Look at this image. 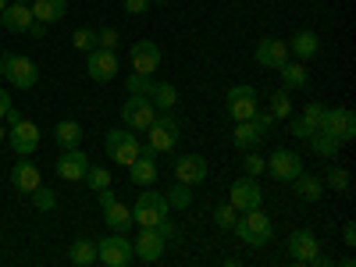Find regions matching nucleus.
Instances as JSON below:
<instances>
[{"label": "nucleus", "instance_id": "obj_45", "mask_svg": "<svg viewBox=\"0 0 356 267\" xmlns=\"http://www.w3.org/2000/svg\"><path fill=\"white\" fill-rule=\"evenodd\" d=\"M122 8H125V15L139 18V15H146V11H150V0H122Z\"/></svg>", "mask_w": 356, "mask_h": 267}, {"label": "nucleus", "instance_id": "obj_16", "mask_svg": "<svg viewBox=\"0 0 356 267\" xmlns=\"http://www.w3.org/2000/svg\"><path fill=\"white\" fill-rule=\"evenodd\" d=\"M253 61L260 65V68H282L285 61H289V43L285 40H275V36H264L260 43H257V50H253Z\"/></svg>", "mask_w": 356, "mask_h": 267}, {"label": "nucleus", "instance_id": "obj_32", "mask_svg": "<svg viewBox=\"0 0 356 267\" xmlns=\"http://www.w3.org/2000/svg\"><path fill=\"white\" fill-rule=\"evenodd\" d=\"M307 143H310V150H314L317 157H324V161L335 157V154H339V146H342L339 139H332L328 132H321V129H317V132H310V136H307Z\"/></svg>", "mask_w": 356, "mask_h": 267}, {"label": "nucleus", "instance_id": "obj_3", "mask_svg": "<svg viewBox=\"0 0 356 267\" xmlns=\"http://www.w3.org/2000/svg\"><path fill=\"white\" fill-rule=\"evenodd\" d=\"M97 260H104L107 267H129L136 260L129 232H111L104 239H97Z\"/></svg>", "mask_w": 356, "mask_h": 267}, {"label": "nucleus", "instance_id": "obj_52", "mask_svg": "<svg viewBox=\"0 0 356 267\" xmlns=\"http://www.w3.org/2000/svg\"><path fill=\"white\" fill-rule=\"evenodd\" d=\"M15 4H33V0H15Z\"/></svg>", "mask_w": 356, "mask_h": 267}, {"label": "nucleus", "instance_id": "obj_8", "mask_svg": "<svg viewBox=\"0 0 356 267\" xmlns=\"http://www.w3.org/2000/svg\"><path fill=\"white\" fill-rule=\"evenodd\" d=\"M104 143H107L111 161H114V164H122V168H129V164L139 157V139H136L132 129H111Z\"/></svg>", "mask_w": 356, "mask_h": 267}, {"label": "nucleus", "instance_id": "obj_24", "mask_svg": "<svg viewBox=\"0 0 356 267\" xmlns=\"http://www.w3.org/2000/svg\"><path fill=\"white\" fill-rule=\"evenodd\" d=\"M0 25L8 29V33H29V25H33V8L29 4H8L0 11Z\"/></svg>", "mask_w": 356, "mask_h": 267}, {"label": "nucleus", "instance_id": "obj_44", "mask_svg": "<svg viewBox=\"0 0 356 267\" xmlns=\"http://www.w3.org/2000/svg\"><path fill=\"white\" fill-rule=\"evenodd\" d=\"M118 43H122V40H118V29H100V33H97V47H104V50H118Z\"/></svg>", "mask_w": 356, "mask_h": 267}, {"label": "nucleus", "instance_id": "obj_26", "mask_svg": "<svg viewBox=\"0 0 356 267\" xmlns=\"http://www.w3.org/2000/svg\"><path fill=\"white\" fill-rule=\"evenodd\" d=\"M104 211V221H107V228L111 232H129L136 221H132V207H125L122 200H111L107 207H100Z\"/></svg>", "mask_w": 356, "mask_h": 267}, {"label": "nucleus", "instance_id": "obj_51", "mask_svg": "<svg viewBox=\"0 0 356 267\" xmlns=\"http://www.w3.org/2000/svg\"><path fill=\"white\" fill-rule=\"evenodd\" d=\"M0 75H4V54H0Z\"/></svg>", "mask_w": 356, "mask_h": 267}, {"label": "nucleus", "instance_id": "obj_25", "mask_svg": "<svg viewBox=\"0 0 356 267\" xmlns=\"http://www.w3.org/2000/svg\"><path fill=\"white\" fill-rule=\"evenodd\" d=\"M278 75H282V86L289 89V93H300V89H307V86H310L307 61H285V65L278 68Z\"/></svg>", "mask_w": 356, "mask_h": 267}, {"label": "nucleus", "instance_id": "obj_17", "mask_svg": "<svg viewBox=\"0 0 356 267\" xmlns=\"http://www.w3.org/2000/svg\"><path fill=\"white\" fill-rule=\"evenodd\" d=\"M129 65H132V72L154 75V72L161 68V47H157L154 40H139V43H132V50H129Z\"/></svg>", "mask_w": 356, "mask_h": 267}, {"label": "nucleus", "instance_id": "obj_31", "mask_svg": "<svg viewBox=\"0 0 356 267\" xmlns=\"http://www.w3.org/2000/svg\"><path fill=\"white\" fill-rule=\"evenodd\" d=\"M150 104H154L157 111H175V104H178V89H175L171 82H154V89H150Z\"/></svg>", "mask_w": 356, "mask_h": 267}, {"label": "nucleus", "instance_id": "obj_48", "mask_svg": "<svg viewBox=\"0 0 356 267\" xmlns=\"http://www.w3.org/2000/svg\"><path fill=\"white\" fill-rule=\"evenodd\" d=\"M15 107V100H11V93L8 89H0V118H8V111Z\"/></svg>", "mask_w": 356, "mask_h": 267}, {"label": "nucleus", "instance_id": "obj_41", "mask_svg": "<svg viewBox=\"0 0 356 267\" xmlns=\"http://www.w3.org/2000/svg\"><path fill=\"white\" fill-rule=\"evenodd\" d=\"M72 47L82 50V54H89V50L97 47V33H93V29H75V33H72Z\"/></svg>", "mask_w": 356, "mask_h": 267}, {"label": "nucleus", "instance_id": "obj_20", "mask_svg": "<svg viewBox=\"0 0 356 267\" xmlns=\"http://www.w3.org/2000/svg\"><path fill=\"white\" fill-rule=\"evenodd\" d=\"M40 182H43V178H40V168L29 161V157H18L15 168H11V186H15V193H18V196H29Z\"/></svg>", "mask_w": 356, "mask_h": 267}, {"label": "nucleus", "instance_id": "obj_13", "mask_svg": "<svg viewBox=\"0 0 356 267\" xmlns=\"http://www.w3.org/2000/svg\"><path fill=\"white\" fill-rule=\"evenodd\" d=\"M171 171H175V182H186V186H200L207 182V161L200 154H178L171 161Z\"/></svg>", "mask_w": 356, "mask_h": 267}, {"label": "nucleus", "instance_id": "obj_23", "mask_svg": "<svg viewBox=\"0 0 356 267\" xmlns=\"http://www.w3.org/2000/svg\"><path fill=\"white\" fill-rule=\"evenodd\" d=\"M292 189H296V196H300V200L317 203V200L324 196V178H321V175H310V171L303 168L300 175L292 178Z\"/></svg>", "mask_w": 356, "mask_h": 267}, {"label": "nucleus", "instance_id": "obj_6", "mask_svg": "<svg viewBox=\"0 0 356 267\" xmlns=\"http://www.w3.org/2000/svg\"><path fill=\"white\" fill-rule=\"evenodd\" d=\"M317 129H321V132H328V136L339 139V143H349V139L356 136V118H353L349 107H324Z\"/></svg>", "mask_w": 356, "mask_h": 267}, {"label": "nucleus", "instance_id": "obj_21", "mask_svg": "<svg viewBox=\"0 0 356 267\" xmlns=\"http://www.w3.org/2000/svg\"><path fill=\"white\" fill-rule=\"evenodd\" d=\"M164 235L157 232V228H139V235H136V243H132V250H136V257L139 260H146V264H154V260H161V253H164Z\"/></svg>", "mask_w": 356, "mask_h": 267}, {"label": "nucleus", "instance_id": "obj_12", "mask_svg": "<svg viewBox=\"0 0 356 267\" xmlns=\"http://www.w3.org/2000/svg\"><path fill=\"white\" fill-rule=\"evenodd\" d=\"M271 178H278V182H292L296 175L303 171V157L296 150H285V146H278V150L267 157V168H264Z\"/></svg>", "mask_w": 356, "mask_h": 267}, {"label": "nucleus", "instance_id": "obj_33", "mask_svg": "<svg viewBox=\"0 0 356 267\" xmlns=\"http://www.w3.org/2000/svg\"><path fill=\"white\" fill-rule=\"evenodd\" d=\"M164 200H168L171 211H189V207H193V186H186V182H175V186L164 193Z\"/></svg>", "mask_w": 356, "mask_h": 267}, {"label": "nucleus", "instance_id": "obj_22", "mask_svg": "<svg viewBox=\"0 0 356 267\" xmlns=\"http://www.w3.org/2000/svg\"><path fill=\"white\" fill-rule=\"evenodd\" d=\"M321 114H324V104L310 100L303 114H296V118H292V125H289V132H292L296 139H307L310 132H317V125H321Z\"/></svg>", "mask_w": 356, "mask_h": 267}, {"label": "nucleus", "instance_id": "obj_15", "mask_svg": "<svg viewBox=\"0 0 356 267\" xmlns=\"http://www.w3.org/2000/svg\"><path fill=\"white\" fill-rule=\"evenodd\" d=\"M285 253L296 260V264H310L317 253H321V243L310 228H296L289 239H285Z\"/></svg>", "mask_w": 356, "mask_h": 267}, {"label": "nucleus", "instance_id": "obj_47", "mask_svg": "<svg viewBox=\"0 0 356 267\" xmlns=\"http://www.w3.org/2000/svg\"><path fill=\"white\" fill-rule=\"evenodd\" d=\"M342 246H349V250L356 246V225H353V221L342 225Z\"/></svg>", "mask_w": 356, "mask_h": 267}, {"label": "nucleus", "instance_id": "obj_37", "mask_svg": "<svg viewBox=\"0 0 356 267\" xmlns=\"http://www.w3.org/2000/svg\"><path fill=\"white\" fill-rule=\"evenodd\" d=\"M267 111H271L275 122H285V118H292V93H289V89L275 93V97H271V107H267Z\"/></svg>", "mask_w": 356, "mask_h": 267}, {"label": "nucleus", "instance_id": "obj_28", "mask_svg": "<svg viewBox=\"0 0 356 267\" xmlns=\"http://www.w3.org/2000/svg\"><path fill=\"white\" fill-rule=\"evenodd\" d=\"M317 50H321V40H317V33H310V29L296 33L292 43H289V54H296V61H310V57H317Z\"/></svg>", "mask_w": 356, "mask_h": 267}, {"label": "nucleus", "instance_id": "obj_39", "mask_svg": "<svg viewBox=\"0 0 356 267\" xmlns=\"http://www.w3.org/2000/svg\"><path fill=\"white\" fill-rule=\"evenodd\" d=\"M82 182H86L89 189H97V193H100V189H107V186L114 182V178H111V171H107V168L89 164V171H86V178H82Z\"/></svg>", "mask_w": 356, "mask_h": 267}, {"label": "nucleus", "instance_id": "obj_29", "mask_svg": "<svg viewBox=\"0 0 356 267\" xmlns=\"http://www.w3.org/2000/svg\"><path fill=\"white\" fill-rule=\"evenodd\" d=\"M54 143L61 146V150H75V146H82V125L72 122V118L57 122V125H54Z\"/></svg>", "mask_w": 356, "mask_h": 267}, {"label": "nucleus", "instance_id": "obj_19", "mask_svg": "<svg viewBox=\"0 0 356 267\" xmlns=\"http://www.w3.org/2000/svg\"><path fill=\"white\" fill-rule=\"evenodd\" d=\"M57 175L65 178V182H82L86 171H89V154H82V146H75V150H61V157H57Z\"/></svg>", "mask_w": 356, "mask_h": 267}, {"label": "nucleus", "instance_id": "obj_30", "mask_svg": "<svg viewBox=\"0 0 356 267\" xmlns=\"http://www.w3.org/2000/svg\"><path fill=\"white\" fill-rule=\"evenodd\" d=\"M232 143H235V150H239V154H246V150H257V146L264 143V136L253 129V122H235Z\"/></svg>", "mask_w": 356, "mask_h": 267}, {"label": "nucleus", "instance_id": "obj_36", "mask_svg": "<svg viewBox=\"0 0 356 267\" xmlns=\"http://www.w3.org/2000/svg\"><path fill=\"white\" fill-rule=\"evenodd\" d=\"M29 200H33V207H36V211H43V214H50L54 207H57V193H54L50 186H43V182L29 193Z\"/></svg>", "mask_w": 356, "mask_h": 267}, {"label": "nucleus", "instance_id": "obj_1", "mask_svg": "<svg viewBox=\"0 0 356 267\" xmlns=\"http://www.w3.org/2000/svg\"><path fill=\"white\" fill-rule=\"evenodd\" d=\"M232 232L239 235V243H246V246H253V250H260V246H267L275 239V221L267 218L260 207L257 211H243L239 218H235V225H232Z\"/></svg>", "mask_w": 356, "mask_h": 267}, {"label": "nucleus", "instance_id": "obj_35", "mask_svg": "<svg viewBox=\"0 0 356 267\" xmlns=\"http://www.w3.org/2000/svg\"><path fill=\"white\" fill-rule=\"evenodd\" d=\"M125 89H129V97H150V89H154V75L129 72V79H125Z\"/></svg>", "mask_w": 356, "mask_h": 267}, {"label": "nucleus", "instance_id": "obj_9", "mask_svg": "<svg viewBox=\"0 0 356 267\" xmlns=\"http://www.w3.org/2000/svg\"><path fill=\"white\" fill-rule=\"evenodd\" d=\"M225 111L232 122H250V118L257 114V89L253 86H232L225 93Z\"/></svg>", "mask_w": 356, "mask_h": 267}, {"label": "nucleus", "instance_id": "obj_34", "mask_svg": "<svg viewBox=\"0 0 356 267\" xmlns=\"http://www.w3.org/2000/svg\"><path fill=\"white\" fill-rule=\"evenodd\" d=\"M72 264L86 267V264H97V239H75L72 250H68Z\"/></svg>", "mask_w": 356, "mask_h": 267}, {"label": "nucleus", "instance_id": "obj_5", "mask_svg": "<svg viewBox=\"0 0 356 267\" xmlns=\"http://www.w3.org/2000/svg\"><path fill=\"white\" fill-rule=\"evenodd\" d=\"M4 79L15 89H33L40 82V68L33 57H22V54H4Z\"/></svg>", "mask_w": 356, "mask_h": 267}, {"label": "nucleus", "instance_id": "obj_7", "mask_svg": "<svg viewBox=\"0 0 356 267\" xmlns=\"http://www.w3.org/2000/svg\"><path fill=\"white\" fill-rule=\"evenodd\" d=\"M228 203L235 207V211H257V207L264 203V189L253 175H243V178H235V182L228 186Z\"/></svg>", "mask_w": 356, "mask_h": 267}, {"label": "nucleus", "instance_id": "obj_18", "mask_svg": "<svg viewBox=\"0 0 356 267\" xmlns=\"http://www.w3.org/2000/svg\"><path fill=\"white\" fill-rule=\"evenodd\" d=\"M157 157H161V154L154 150L150 143L139 146V157L129 164V175H132L136 186H154V182H157Z\"/></svg>", "mask_w": 356, "mask_h": 267}, {"label": "nucleus", "instance_id": "obj_38", "mask_svg": "<svg viewBox=\"0 0 356 267\" xmlns=\"http://www.w3.org/2000/svg\"><path fill=\"white\" fill-rule=\"evenodd\" d=\"M349 171L346 168H328V175H324V189H335V193H349Z\"/></svg>", "mask_w": 356, "mask_h": 267}, {"label": "nucleus", "instance_id": "obj_50", "mask_svg": "<svg viewBox=\"0 0 356 267\" xmlns=\"http://www.w3.org/2000/svg\"><path fill=\"white\" fill-rule=\"evenodd\" d=\"M8 139V132H4V125H0V143H4Z\"/></svg>", "mask_w": 356, "mask_h": 267}, {"label": "nucleus", "instance_id": "obj_43", "mask_svg": "<svg viewBox=\"0 0 356 267\" xmlns=\"http://www.w3.org/2000/svg\"><path fill=\"white\" fill-rule=\"evenodd\" d=\"M250 122H253V129H257L264 139L271 136V129H275V118H271V111H260V107H257V114L250 118Z\"/></svg>", "mask_w": 356, "mask_h": 267}, {"label": "nucleus", "instance_id": "obj_10", "mask_svg": "<svg viewBox=\"0 0 356 267\" xmlns=\"http://www.w3.org/2000/svg\"><path fill=\"white\" fill-rule=\"evenodd\" d=\"M118 50H104V47H93L86 54V75L93 82H114L118 79Z\"/></svg>", "mask_w": 356, "mask_h": 267}, {"label": "nucleus", "instance_id": "obj_2", "mask_svg": "<svg viewBox=\"0 0 356 267\" xmlns=\"http://www.w3.org/2000/svg\"><path fill=\"white\" fill-rule=\"evenodd\" d=\"M178 139H182V122H178L171 111H157L154 125L146 129V143H150L157 154H171L178 146Z\"/></svg>", "mask_w": 356, "mask_h": 267}, {"label": "nucleus", "instance_id": "obj_11", "mask_svg": "<svg viewBox=\"0 0 356 267\" xmlns=\"http://www.w3.org/2000/svg\"><path fill=\"white\" fill-rule=\"evenodd\" d=\"M154 118H157V107L150 104V97H129L122 104V122L132 132H146L154 125Z\"/></svg>", "mask_w": 356, "mask_h": 267}, {"label": "nucleus", "instance_id": "obj_54", "mask_svg": "<svg viewBox=\"0 0 356 267\" xmlns=\"http://www.w3.org/2000/svg\"><path fill=\"white\" fill-rule=\"evenodd\" d=\"M161 4H168V0H161Z\"/></svg>", "mask_w": 356, "mask_h": 267}, {"label": "nucleus", "instance_id": "obj_4", "mask_svg": "<svg viewBox=\"0 0 356 267\" xmlns=\"http://www.w3.org/2000/svg\"><path fill=\"white\" fill-rule=\"evenodd\" d=\"M168 214H171V207H168L164 193H154V189L139 193V200H136V207H132V221H136L139 228H157Z\"/></svg>", "mask_w": 356, "mask_h": 267}, {"label": "nucleus", "instance_id": "obj_49", "mask_svg": "<svg viewBox=\"0 0 356 267\" xmlns=\"http://www.w3.org/2000/svg\"><path fill=\"white\" fill-rule=\"evenodd\" d=\"M29 36H33V40H43V36H47V25L33 18V25H29Z\"/></svg>", "mask_w": 356, "mask_h": 267}, {"label": "nucleus", "instance_id": "obj_53", "mask_svg": "<svg viewBox=\"0 0 356 267\" xmlns=\"http://www.w3.org/2000/svg\"><path fill=\"white\" fill-rule=\"evenodd\" d=\"M4 8H8V0H0V11H4Z\"/></svg>", "mask_w": 356, "mask_h": 267}, {"label": "nucleus", "instance_id": "obj_40", "mask_svg": "<svg viewBox=\"0 0 356 267\" xmlns=\"http://www.w3.org/2000/svg\"><path fill=\"white\" fill-rule=\"evenodd\" d=\"M235 218H239V211H235L232 203H221V207H214V225H218L221 232H232Z\"/></svg>", "mask_w": 356, "mask_h": 267}, {"label": "nucleus", "instance_id": "obj_27", "mask_svg": "<svg viewBox=\"0 0 356 267\" xmlns=\"http://www.w3.org/2000/svg\"><path fill=\"white\" fill-rule=\"evenodd\" d=\"M33 18L43 22V25H54V22H61L68 15V0H33Z\"/></svg>", "mask_w": 356, "mask_h": 267}, {"label": "nucleus", "instance_id": "obj_42", "mask_svg": "<svg viewBox=\"0 0 356 267\" xmlns=\"http://www.w3.org/2000/svg\"><path fill=\"white\" fill-rule=\"evenodd\" d=\"M264 168H267V161H264L257 150H246V154H243V171H246V175L257 178V175H264Z\"/></svg>", "mask_w": 356, "mask_h": 267}, {"label": "nucleus", "instance_id": "obj_14", "mask_svg": "<svg viewBox=\"0 0 356 267\" xmlns=\"http://www.w3.org/2000/svg\"><path fill=\"white\" fill-rule=\"evenodd\" d=\"M8 143L18 157H29V154H36V146H40V129L33 122H25V118H18L8 129Z\"/></svg>", "mask_w": 356, "mask_h": 267}, {"label": "nucleus", "instance_id": "obj_46", "mask_svg": "<svg viewBox=\"0 0 356 267\" xmlns=\"http://www.w3.org/2000/svg\"><path fill=\"white\" fill-rule=\"evenodd\" d=\"M157 232L164 235V243H175V239H178V228L171 225V218H164V221L157 225Z\"/></svg>", "mask_w": 356, "mask_h": 267}]
</instances>
